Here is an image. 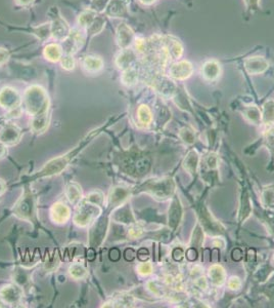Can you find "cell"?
<instances>
[{"mask_svg": "<svg viewBox=\"0 0 274 308\" xmlns=\"http://www.w3.org/2000/svg\"><path fill=\"white\" fill-rule=\"evenodd\" d=\"M216 165H217V159L214 156L210 157L209 160H208V166L213 169V168L216 167Z\"/></svg>", "mask_w": 274, "mask_h": 308, "instance_id": "42", "label": "cell"}, {"mask_svg": "<svg viewBox=\"0 0 274 308\" xmlns=\"http://www.w3.org/2000/svg\"><path fill=\"white\" fill-rule=\"evenodd\" d=\"M180 137L183 139V141H185L186 143H192L194 140V136L192 134L191 130L187 129V128H182L180 130Z\"/></svg>", "mask_w": 274, "mask_h": 308, "instance_id": "31", "label": "cell"}, {"mask_svg": "<svg viewBox=\"0 0 274 308\" xmlns=\"http://www.w3.org/2000/svg\"><path fill=\"white\" fill-rule=\"evenodd\" d=\"M19 137V131L15 128H7L0 135V140L6 143H14Z\"/></svg>", "mask_w": 274, "mask_h": 308, "instance_id": "22", "label": "cell"}, {"mask_svg": "<svg viewBox=\"0 0 274 308\" xmlns=\"http://www.w3.org/2000/svg\"><path fill=\"white\" fill-rule=\"evenodd\" d=\"M20 104L18 93L12 89H5L0 92V105L6 108H17Z\"/></svg>", "mask_w": 274, "mask_h": 308, "instance_id": "9", "label": "cell"}, {"mask_svg": "<svg viewBox=\"0 0 274 308\" xmlns=\"http://www.w3.org/2000/svg\"><path fill=\"white\" fill-rule=\"evenodd\" d=\"M244 67L250 74H260L268 69L269 64L262 57H252L245 60Z\"/></svg>", "mask_w": 274, "mask_h": 308, "instance_id": "8", "label": "cell"}, {"mask_svg": "<svg viewBox=\"0 0 274 308\" xmlns=\"http://www.w3.org/2000/svg\"><path fill=\"white\" fill-rule=\"evenodd\" d=\"M122 80L127 85H132L137 81V72L133 68H127L124 71L122 76Z\"/></svg>", "mask_w": 274, "mask_h": 308, "instance_id": "24", "label": "cell"}, {"mask_svg": "<svg viewBox=\"0 0 274 308\" xmlns=\"http://www.w3.org/2000/svg\"><path fill=\"white\" fill-rule=\"evenodd\" d=\"M69 199L72 203H76L80 199V191L78 188H74V186L69 188Z\"/></svg>", "mask_w": 274, "mask_h": 308, "instance_id": "33", "label": "cell"}, {"mask_svg": "<svg viewBox=\"0 0 274 308\" xmlns=\"http://www.w3.org/2000/svg\"><path fill=\"white\" fill-rule=\"evenodd\" d=\"M245 117L253 123H258L260 120H261V113H260V110L253 106V107H250L246 111H245Z\"/></svg>", "mask_w": 274, "mask_h": 308, "instance_id": "27", "label": "cell"}, {"mask_svg": "<svg viewBox=\"0 0 274 308\" xmlns=\"http://www.w3.org/2000/svg\"><path fill=\"white\" fill-rule=\"evenodd\" d=\"M83 67L86 71L91 72V73H95V72H98L103 69L104 61L99 57L89 56V57H86L84 59Z\"/></svg>", "mask_w": 274, "mask_h": 308, "instance_id": "14", "label": "cell"}, {"mask_svg": "<svg viewBox=\"0 0 274 308\" xmlns=\"http://www.w3.org/2000/svg\"><path fill=\"white\" fill-rule=\"evenodd\" d=\"M203 75L208 80H215L219 77L221 72L220 64L216 60L207 61L202 68Z\"/></svg>", "mask_w": 274, "mask_h": 308, "instance_id": "12", "label": "cell"}, {"mask_svg": "<svg viewBox=\"0 0 274 308\" xmlns=\"http://www.w3.org/2000/svg\"><path fill=\"white\" fill-rule=\"evenodd\" d=\"M25 101L29 112L33 116H46V111L48 108V99L44 90H42L39 86L30 87L25 94Z\"/></svg>", "mask_w": 274, "mask_h": 308, "instance_id": "1", "label": "cell"}, {"mask_svg": "<svg viewBox=\"0 0 274 308\" xmlns=\"http://www.w3.org/2000/svg\"><path fill=\"white\" fill-rule=\"evenodd\" d=\"M85 273V270L80 265H74L73 268H71V274L74 277H81Z\"/></svg>", "mask_w": 274, "mask_h": 308, "instance_id": "35", "label": "cell"}, {"mask_svg": "<svg viewBox=\"0 0 274 308\" xmlns=\"http://www.w3.org/2000/svg\"><path fill=\"white\" fill-rule=\"evenodd\" d=\"M263 118L266 123L274 121V102L269 101L264 105Z\"/></svg>", "mask_w": 274, "mask_h": 308, "instance_id": "21", "label": "cell"}, {"mask_svg": "<svg viewBox=\"0 0 274 308\" xmlns=\"http://www.w3.org/2000/svg\"><path fill=\"white\" fill-rule=\"evenodd\" d=\"M70 217V210L63 204H57L53 208V218L58 223H64Z\"/></svg>", "mask_w": 274, "mask_h": 308, "instance_id": "15", "label": "cell"}, {"mask_svg": "<svg viewBox=\"0 0 274 308\" xmlns=\"http://www.w3.org/2000/svg\"><path fill=\"white\" fill-rule=\"evenodd\" d=\"M62 66L63 68H65L66 70H73L75 67V60L73 58L72 55L67 54L66 56L62 57Z\"/></svg>", "mask_w": 274, "mask_h": 308, "instance_id": "29", "label": "cell"}, {"mask_svg": "<svg viewBox=\"0 0 274 308\" xmlns=\"http://www.w3.org/2000/svg\"><path fill=\"white\" fill-rule=\"evenodd\" d=\"M128 6V0H111L107 8V15L114 18H123L127 14Z\"/></svg>", "mask_w": 274, "mask_h": 308, "instance_id": "6", "label": "cell"}, {"mask_svg": "<svg viewBox=\"0 0 274 308\" xmlns=\"http://www.w3.org/2000/svg\"><path fill=\"white\" fill-rule=\"evenodd\" d=\"M134 40L132 29L126 24H121L117 29V42L122 50L128 49Z\"/></svg>", "mask_w": 274, "mask_h": 308, "instance_id": "4", "label": "cell"}, {"mask_svg": "<svg viewBox=\"0 0 274 308\" xmlns=\"http://www.w3.org/2000/svg\"><path fill=\"white\" fill-rule=\"evenodd\" d=\"M152 270H153V267H152V264H150V263H142L138 267V271L144 275L150 274L152 272Z\"/></svg>", "mask_w": 274, "mask_h": 308, "instance_id": "34", "label": "cell"}, {"mask_svg": "<svg viewBox=\"0 0 274 308\" xmlns=\"http://www.w3.org/2000/svg\"><path fill=\"white\" fill-rule=\"evenodd\" d=\"M244 3L250 11H256L259 9L260 0H244Z\"/></svg>", "mask_w": 274, "mask_h": 308, "instance_id": "36", "label": "cell"}, {"mask_svg": "<svg viewBox=\"0 0 274 308\" xmlns=\"http://www.w3.org/2000/svg\"><path fill=\"white\" fill-rule=\"evenodd\" d=\"M95 214L96 208L91 205H84L81 211L76 215L75 222L81 226H85L95 217Z\"/></svg>", "mask_w": 274, "mask_h": 308, "instance_id": "11", "label": "cell"}, {"mask_svg": "<svg viewBox=\"0 0 274 308\" xmlns=\"http://www.w3.org/2000/svg\"><path fill=\"white\" fill-rule=\"evenodd\" d=\"M150 189H152L153 193L159 197H167V196L171 195L172 192L174 191V184H173L172 180L160 181V182L154 183V185L152 187H150Z\"/></svg>", "mask_w": 274, "mask_h": 308, "instance_id": "10", "label": "cell"}, {"mask_svg": "<svg viewBox=\"0 0 274 308\" xmlns=\"http://www.w3.org/2000/svg\"><path fill=\"white\" fill-rule=\"evenodd\" d=\"M186 257H187L190 261H194V260L196 259V257H197V253H196V251H195L194 249H189V250L187 251V253H186Z\"/></svg>", "mask_w": 274, "mask_h": 308, "instance_id": "39", "label": "cell"}, {"mask_svg": "<svg viewBox=\"0 0 274 308\" xmlns=\"http://www.w3.org/2000/svg\"><path fill=\"white\" fill-rule=\"evenodd\" d=\"M242 202L243 204L241 205V209H240V217L241 219H245L248 217L250 213H251V206H250V202H248V199L247 196L244 195V197L242 196Z\"/></svg>", "mask_w": 274, "mask_h": 308, "instance_id": "30", "label": "cell"}, {"mask_svg": "<svg viewBox=\"0 0 274 308\" xmlns=\"http://www.w3.org/2000/svg\"><path fill=\"white\" fill-rule=\"evenodd\" d=\"M209 275L212 281L216 284H222L225 279V272L224 269L220 265H214L210 268Z\"/></svg>", "mask_w": 274, "mask_h": 308, "instance_id": "19", "label": "cell"}, {"mask_svg": "<svg viewBox=\"0 0 274 308\" xmlns=\"http://www.w3.org/2000/svg\"><path fill=\"white\" fill-rule=\"evenodd\" d=\"M95 19V13L94 11H88V12H84L80 17H79V24L82 26V27H89L92 22L94 21Z\"/></svg>", "mask_w": 274, "mask_h": 308, "instance_id": "23", "label": "cell"}, {"mask_svg": "<svg viewBox=\"0 0 274 308\" xmlns=\"http://www.w3.org/2000/svg\"><path fill=\"white\" fill-rule=\"evenodd\" d=\"M44 56L47 60L52 62H58L63 57V51L59 45L52 43L45 48Z\"/></svg>", "mask_w": 274, "mask_h": 308, "instance_id": "18", "label": "cell"}, {"mask_svg": "<svg viewBox=\"0 0 274 308\" xmlns=\"http://www.w3.org/2000/svg\"><path fill=\"white\" fill-rule=\"evenodd\" d=\"M182 217V209L177 200H175L172 204V207L170 209V214H169V224L172 228H175Z\"/></svg>", "mask_w": 274, "mask_h": 308, "instance_id": "16", "label": "cell"}, {"mask_svg": "<svg viewBox=\"0 0 274 308\" xmlns=\"http://www.w3.org/2000/svg\"><path fill=\"white\" fill-rule=\"evenodd\" d=\"M155 86L164 96H172L176 89L173 81L164 76H160L155 79Z\"/></svg>", "mask_w": 274, "mask_h": 308, "instance_id": "13", "label": "cell"}, {"mask_svg": "<svg viewBox=\"0 0 274 308\" xmlns=\"http://www.w3.org/2000/svg\"><path fill=\"white\" fill-rule=\"evenodd\" d=\"M5 147L3 146V145H0V156H2V154H4V152H5V149H4Z\"/></svg>", "mask_w": 274, "mask_h": 308, "instance_id": "46", "label": "cell"}, {"mask_svg": "<svg viewBox=\"0 0 274 308\" xmlns=\"http://www.w3.org/2000/svg\"><path fill=\"white\" fill-rule=\"evenodd\" d=\"M20 6H28L33 3V0H16Z\"/></svg>", "mask_w": 274, "mask_h": 308, "instance_id": "43", "label": "cell"}, {"mask_svg": "<svg viewBox=\"0 0 274 308\" xmlns=\"http://www.w3.org/2000/svg\"><path fill=\"white\" fill-rule=\"evenodd\" d=\"M173 257L176 261H180L182 258H183V252L181 249H176L174 252H173Z\"/></svg>", "mask_w": 274, "mask_h": 308, "instance_id": "41", "label": "cell"}, {"mask_svg": "<svg viewBox=\"0 0 274 308\" xmlns=\"http://www.w3.org/2000/svg\"><path fill=\"white\" fill-rule=\"evenodd\" d=\"M141 235V229L140 228H132L129 232V236L132 238L139 237Z\"/></svg>", "mask_w": 274, "mask_h": 308, "instance_id": "40", "label": "cell"}, {"mask_svg": "<svg viewBox=\"0 0 274 308\" xmlns=\"http://www.w3.org/2000/svg\"><path fill=\"white\" fill-rule=\"evenodd\" d=\"M228 287L231 289V290H235V289H238L240 287V280L237 278V277H231L228 281Z\"/></svg>", "mask_w": 274, "mask_h": 308, "instance_id": "38", "label": "cell"}, {"mask_svg": "<svg viewBox=\"0 0 274 308\" xmlns=\"http://www.w3.org/2000/svg\"><path fill=\"white\" fill-rule=\"evenodd\" d=\"M162 42L166 49L169 57L172 59H179L183 54V47L179 40L172 36L162 37Z\"/></svg>", "mask_w": 274, "mask_h": 308, "instance_id": "5", "label": "cell"}, {"mask_svg": "<svg viewBox=\"0 0 274 308\" xmlns=\"http://www.w3.org/2000/svg\"><path fill=\"white\" fill-rule=\"evenodd\" d=\"M214 245H215V246H220V248H223V246H224V241H220L219 239H217V240H215V241H214Z\"/></svg>", "mask_w": 274, "mask_h": 308, "instance_id": "45", "label": "cell"}, {"mask_svg": "<svg viewBox=\"0 0 274 308\" xmlns=\"http://www.w3.org/2000/svg\"><path fill=\"white\" fill-rule=\"evenodd\" d=\"M84 36L79 30H72L69 36L64 40V50L66 54L72 55L76 53L83 45Z\"/></svg>", "mask_w": 274, "mask_h": 308, "instance_id": "2", "label": "cell"}, {"mask_svg": "<svg viewBox=\"0 0 274 308\" xmlns=\"http://www.w3.org/2000/svg\"><path fill=\"white\" fill-rule=\"evenodd\" d=\"M193 68L191 63L188 61H181L178 63H175L170 68V75L179 80H183L188 78L192 74Z\"/></svg>", "mask_w": 274, "mask_h": 308, "instance_id": "3", "label": "cell"}, {"mask_svg": "<svg viewBox=\"0 0 274 308\" xmlns=\"http://www.w3.org/2000/svg\"><path fill=\"white\" fill-rule=\"evenodd\" d=\"M204 240V234H203V231L200 229V227H196V229L194 230L193 232V238H192V241L194 243V245H197V246H201L202 243Z\"/></svg>", "mask_w": 274, "mask_h": 308, "instance_id": "32", "label": "cell"}, {"mask_svg": "<svg viewBox=\"0 0 274 308\" xmlns=\"http://www.w3.org/2000/svg\"><path fill=\"white\" fill-rule=\"evenodd\" d=\"M9 58H10L9 52L5 49H0V66L4 65L5 63H7Z\"/></svg>", "mask_w": 274, "mask_h": 308, "instance_id": "37", "label": "cell"}, {"mask_svg": "<svg viewBox=\"0 0 274 308\" xmlns=\"http://www.w3.org/2000/svg\"><path fill=\"white\" fill-rule=\"evenodd\" d=\"M4 191V186L2 185V183H0V193H2Z\"/></svg>", "mask_w": 274, "mask_h": 308, "instance_id": "47", "label": "cell"}, {"mask_svg": "<svg viewBox=\"0 0 274 308\" xmlns=\"http://www.w3.org/2000/svg\"><path fill=\"white\" fill-rule=\"evenodd\" d=\"M135 54L133 51L131 50H124V52H122L120 54V56L117 59V65L118 67L122 68V69H127L129 68V66L131 65V63L135 60Z\"/></svg>", "mask_w": 274, "mask_h": 308, "instance_id": "17", "label": "cell"}, {"mask_svg": "<svg viewBox=\"0 0 274 308\" xmlns=\"http://www.w3.org/2000/svg\"><path fill=\"white\" fill-rule=\"evenodd\" d=\"M262 199L267 207L274 206V186L266 187L262 193Z\"/></svg>", "mask_w": 274, "mask_h": 308, "instance_id": "25", "label": "cell"}, {"mask_svg": "<svg viewBox=\"0 0 274 308\" xmlns=\"http://www.w3.org/2000/svg\"><path fill=\"white\" fill-rule=\"evenodd\" d=\"M198 164V157L197 154L194 151H191L188 156L185 159L184 162V168L187 170L189 173H195L196 167Z\"/></svg>", "mask_w": 274, "mask_h": 308, "instance_id": "20", "label": "cell"}, {"mask_svg": "<svg viewBox=\"0 0 274 308\" xmlns=\"http://www.w3.org/2000/svg\"><path fill=\"white\" fill-rule=\"evenodd\" d=\"M104 25H105V20L104 19H102V18L94 19L92 24L88 27V33L96 34V33L101 32L104 28Z\"/></svg>", "mask_w": 274, "mask_h": 308, "instance_id": "28", "label": "cell"}, {"mask_svg": "<svg viewBox=\"0 0 274 308\" xmlns=\"http://www.w3.org/2000/svg\"><path fill=\"white\" fill-rule=\"evenodd\" d=\"M139 2L141 3V4H143V5H146V6H148V5H152V4H154L156 0H139Z\"/></svg>", "mask_w": 274, "mask_h": 308, "instance_id": "44", "label": "cell"}, {"mask_svg": "<svg viewBox=\"0 0 274 308\" xmlns=\"http://www.w3.org/2000/svg\"><path fill=\"white\" fill-rule=\"evenodd\" d=\"M138 118L139 120L143 123V124H148L151 121H152V113H151V110L148 109L147 106H140L138 108Z\"/></svg>", "mask_w": 274, "mask_h": 308, "instance_id": "26", "label": "cell"}, {"mask_svg": "<svg viewBox=\"0 0 274 308\" xmlns=\"http://www.w3.org/2000/svg\"><path fill=\"white\" fill-rule=\"evenodd\" d=\"M51 29H52L53 36L59 40H65L71 32L67 22L64 19H62L60 16L54 19Z\"/></svg>", "mask_w": 274, "mask_h": 308, "instance_id": "7", "label": "cell"}]
</instances>
